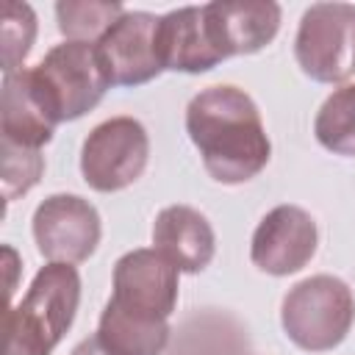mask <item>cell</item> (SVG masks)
Listing matches in <instances>:
<instances>
[{"instance_id":"6da1fadb","label":"cell","mask_w":355,"mask_h":355,"mask_svg":"<svg viewBox=\"0 0 355 355\" xmlns=\"http://www.w3.org/2000/svg\"><path fill=\"white\" fill-rule=\"evenodd\" d=\"M186 133L205 172L225 186L252 180L272 155L255 100L230 83L208 86L186 105Z\"/></svg>"},{"instance_id":"7a4b0ae2","label":"cell","mask_w":355,"mask_h":355,"mask_svg":"<svg viewBox=\"0 0 355 355\" xmlns=\"http://www.w3.org/2000/svg\"><path fill=\"white\" fill-rule=\"evenodd\" d=\"M80 305V275L72 263H47L28 294L6 313L3 355H50L67 336Z\"/></svg>"},{"instance_id":"3957f363","label":"cell","mask_w":355,"mask_h":355,"mask_svg":"<svg viewBox=\"0 0 355 355\" xmlns=\"http://www.w3.org/2000/svg\"><path fill=\"white\" fill-rule=\"evenodd\" d=\"M355 322V297L341 277L313 275L283 297L280 324L305 352L336 349Z\"/></svg>"},{"instance_id":"277c9868","label":"cell","mask_w":355,"mask_h":355,"mask_svg":"<svg viewBox=\"0 0 355 355\" xmlns=\"http://www.w3.org/2000/svg\"><path fill=\"white\" fill-rule=\"evenodd\" d=\"M31 69L58 122L80 119L111 89L97 44L89 42H61Z\"/></svg>"},{"instance_id":"5b68a950","label":"cell","mask_w":355,"mask_h":355,"mask_svg":"<svg viewBox=\"0 0 355 355\" xmlns=\"http://www.w3.org/2000/svg\"><path fill=\"white\" fill-rule=\"evenodd\" d=\"M294 58L319 83H341L355 72V6L313 3L297 28Z\"/></svg>"},{"instance_id":"8992f818","label":"cell","mask_w":355,"mask_h":355,"mask_svg":"<svg viewBox=\"0 0 355 355\" xmlns=\"http://www.w3.org/2000/svg\"><path fill=\"white\" fill-rule=\"evenodd\" d=\"M150 136L133 116H111L100 122L80 147V175L103 194L133 186L147 169Z\"/></svg>"},{"instance_id":"52a82bcc","label":"cell","mask_w":355,"mask_h":355,"mask_svg":"<svg viewBox=\"0 0 355 355\" xmlns=\"http://www.w3.org/2000/svg\"><path fill=\"white\" fill-rule=\"evenodd\" d=\"M103 236L97 208L78 194H50L33 211V241L50 263L86 261Z\"/></svg>"},{"instance_id":"ba28073f","label":"cell","mask_w":355,"mask_h":355,"mask_svg":"<svg viewBox=\"0 0 355 355\" xmlns=\"http://www.w3.org/2000/svg\"><path fill=\"white\" fill-rule=\"evenodd\" d=\"M178 275L155 247L130 250L114 266V294L108 302L141 319L169 322L178 305Z\"/></svg>"},{"instance_id":"9c48e42d","label":"cell","mask_w":355,"mask_h":355,"mask_svg":"<svg viewBox=\"0 0 355 355\" xmlns=\"http://www.w3.org/2000/svg\"><path fill=\"white\" fill-rule=\"evenodd\" d=\"M158 19L147 11H125L97 42L111 86H141L164 72Z\"/></svg>"},{"instance_id":"30bf717a","label":"cell","mask_w":355,"mask_h":355,"mask_svg":"<svg viewBox=\"0 0 355 355\" xmlns=\"http://www.w3.org/2000/svg\"><path fill=\"white\" fill-rule=\"evenodd\" d=\"M316 244L319 230L313 216L300 205H277L258 222L250 241V258L261 272L286 277L316 255Z\"/></svg>"},{"instance_id":"8fae6325","label":"cell","mask_w":355,"mask_h":355,"mask_svg":"<svg viewBox=\"0 0 355 355\" xmlns=\"http://www.w3.org/2000/svg\"><path fill=\"white\" fill-rule=\"evenodd\" d=\"M211 44L222 58L263 50L280 31V6L272 0H216L202 6Z\"/></svg>"},{"instance_id":"7c38bea8","label":"cell","mask_w":355,"mask_h":355,"mask_svg":"<svg viewBox=\"0 0 355 355\" xmlns=\"http://www.w3.org/2000/svg\"><path fill=\"white\" fill-rule=\"evenodd\" d=\"M58 119L39 89L33 69H17L3 75V94H0V139L42 150L55 130Z\"/></svg>"},{"instance_id":"4fadbf2b","label":"cell","mask_w":355,"mask_h":355,"mask_svg":"<svg viewBox=\"0 0 355 355\" xmlns=\"http://www.w3.org/2000/svg\"><path fill=\"white\" fill-rule=\"evenodd\" d=\"M153 247L186 275L202 272L216 252V236L205 214L191 205H166L153 222Z\"/></svg>"},{"instance_id":"5bb4252c","label":"cell","mask_w":355,"mask_h":355,"mask_svg":"<svg viewBox=\"0 0 355 355\" xmlns=\"http://www.w3.org/2000/svg\"><path fill=\"white\" fill-rule=\"evenodd\" d=\"M158 47L164 69L200 75L225 61L208 39L202 6H183L158 19Z\"/></svg>"},{"instance_id":"9a60e30c","label":"cell","mask_w":355,"mask_h":355,"mask_svg":"<svg viewBox=\"0 0 355 355\" xmlns=\"http://www.w3.org/2000/svg\"><path fill=\"white\" fill-rule=\"evenodd\" d=\"M169 333V322L125 313L114 302H105L97 324V341L111 355H161Z\"/></svg>"},{"instance_id":"2e32d148","label":"cell","mask_w":355,"mask_h":355,"mask_svg":"<svg viewBox=\"0 0 355 355\" xmlns=\"http://www.w3.org/2000/svg\"><path fill=\"white\" fill-rule=\"evenodd\" d=\"M313 133L324 150L355 158V83L338 86L322 103L313 119Z\"/></svg>"},{"instance_id":"e0dca14e","label":"cell","mask_w":355,"mask_h":355,"mask_svg":"<svg viewBox=\"0 0 355 355\" xmlns=\"http://www.w3.org/2000/svg\"><path fill=\"white\" fill-rule=\"evenodd\" d=\"M125 14L122 3H105V0H61L55 3V19L58 31L67 36V42H89L103 39L105 31Z\"/></svg>"},{"instance_id":"ac0fdd59","label":"cell","mask_w":355,"mask_h":355,"mask_svg":"<svg viewBox=\"0 0 355 355\" xmlns=\"http://www.w3.org/2000/svg\"><path fill=\"white\" fill-rule=\"evenodd\" d=\"M36 39V14L28 3L8 0L3 6V22H0V44H3V75L22 69V61L28 58Z\"/></svg>"},{"instance_id":"d6986e66","label":"cell","mask_w":355,"mask_h":355,"mask_svg":"<svg viewBox=\"0 0 355 355\" xmlns=\"http://www.w3.org/2000/svg\"><path fill=\"white\" fill-rule=\"evenodd\" d=\"M0 161H3V175H0V189L6 202L28 194L42 172H44V158L42 150H31V147H19L11 144L6 139H0Z\"/></svg>"},{"instance_id":"ffe728a7","label":"cell","mask_w":355,"mask_h":355,"mask_svg":"<svg viewBox=\"0 0 355 355\" xmlns=\"http://www.w3.org/2000/svg\"><path fill=\"white\" fill-rule=\"evenodd\" d=\"M72 355H111V352H105V349H103V344L97 341V336H92V338L80 341V344L72 349Z\"/></svg>"},{"instance_id":"44dd1931","label":"cell","mask_w":355,"mask_h":355,"mask_svg":"<svg viewBox=\"0 0 355 355\" xmlns=\"http://www.w3.org/2000/svg\"><path fill=\"white\" fill-rule=\"evenodd\" d=\"M3 255L8 261V297L14 294V272H17V252L14 247H3Z\"/></svg>"}]
</instances>
